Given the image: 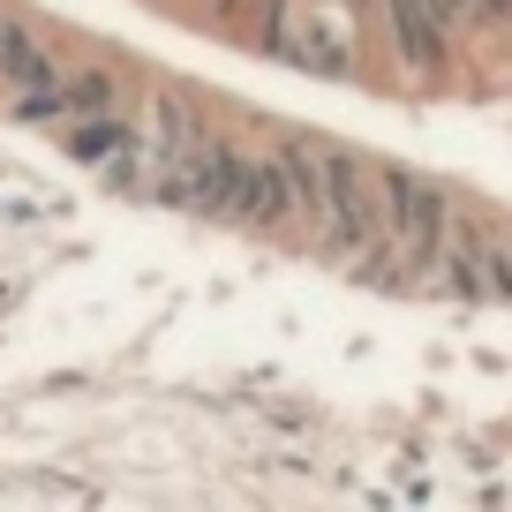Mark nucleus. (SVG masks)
<instances>
[{
    "mask_svg": "<svg viewBox=\"0 0 512 512\" xmlns=\"http://www.w3.org/2000/svg\"><path fill=\"white\" fill-rule=\"evenodd\" d=\"M264 53H279V61L309 68V76H347V23H324V8H309V0H272L264 8Z\"/></svg>",
    "mask_w": 512,
    "mask_h": 512,
    "instance_id": "obj_1",
    "label": "nucleus"
},
{
    "mask_svg": "<svg viewBox=\"0 0 512 512\" xmlns=\"http://www.w3.org/2000/svg\"><path fill=\"white\" fill-rule=\"evenodd\" d=\"M294 211H302V196H294V174L272 159H256V151H234V181H226V204L219 219H241V226H287Z\"/></svg>",
    "mask_w": 512,
    "mask_h": 512,
    "instance_id": "obj_2",
    "label": "nucleus"
},
{
    "mask_svg": "<svg viewBox=\"0 0 512 512\" xmlns=\"http://www.w3.org/2000/svg\"><path fill=\"white\" fill-rule=\"evenodd\" d=\"M384 16H392V46H400L407 68H430L437 53L452 46V16L445 0H384Z\"/></svg>",
    "mask_w": 512,
    "mask_h": 512,
    "instance_id": "obj_3",
    "label": "nucleus"
},
{
    "mask_svg": "<svg viewBox=\"0 0 512 512\" xmlns=\"http://www.w3.org/2000/svg\"><path fill=\"white\" fill-rule=\"evenodd\" d=\"M128 136H136L128 113H76V128H68V159H76V166H113L128 151Z\"/></svg>",
    "mask_w": 512,
    "mask_h": 512,
    "instance_id": "obj_4",
    "label": "nucleus"
},
{
    "mask_svg": "<svg viewBox=\"0 0 512 512\" xmlns=\"http://www.w3.org/2000/svg\"><path fill=\"white\" fill-rule=\"evenodd\" d=\"M0 76H8V91H38V83H61V68L23 23H0Z\"/></svg>",
    "mask_w": 512,
    "mask_h": 512,
    "instance_id": "obj_5",
    "label": "nucleus"
},
{
    "mask_svg": "<svg viewBox=\"0 0 512 512\" xmlns=\"http://www.w3.org/2000/svg\"><path fill=\"white\" fill-rule=\"evenodd\" d=\"M61 98H68V113H113L121 106V76L113 68H76V76H61Z\"/></svg>",
    "mask_w": 512,
    "mask_h": 512,
    "instance_id": "obj_6",
    "label": "nucleus"
},
{
    "mask_svg": "<svg viewBox=\"0 0 512 512\" xmlns=\"http://www.w3.org/2000/svg\"><path fill=\"white\" fill-rule=\"evenodd\" d=\"M61 113H68L61 83H38V91H16V121H61Z\"/></svg>",
    "mask_w": 512,
    "mask_h": 512,
    "instance_id": "obj_7",
    "label": "nucleus"
},
{
    "mask_svg": "<svg viewBox=\"0 0 512 512\" xmlns=\"http://www.w3.org/2000/svg\"><path fill=\"white\" fill-rule=\"evenodd\" d=\"M339 8H369V0H339Z\"/></svg>",
    "mask_w": 512,
    "mask_h": 512,
    "instance_id": "obj_8",
    "label": "nucleus"
},
{
    "mask_svg": "<svg viewBox=\"0 0 512 512\" xmlns=\"http://www.w3.org/2000/svg\"><path fill=\"white\" fill-rule=\"evenodd\" d=\"M0 23H8V16H0Z\"/></svg>",
    "mask_w": 512,
    "mask_h": 512,
    "instance_id": "obj_9",
    "label": "nucleus"
}]
</instances>
